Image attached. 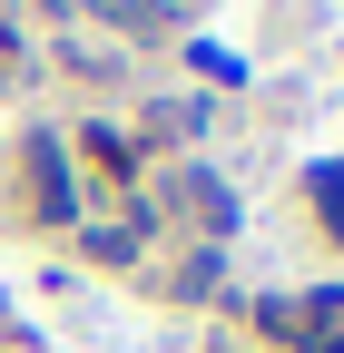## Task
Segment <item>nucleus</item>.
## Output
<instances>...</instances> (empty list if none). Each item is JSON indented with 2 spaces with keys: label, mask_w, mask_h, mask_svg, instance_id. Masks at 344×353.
Instances as JSON below:
<instances>
[{
  "label": "nucleus",
  "mask_w": 344,
  "mask_h": 353,
  "mask_svg": "<svg viewBox=\"0 0 344 353\" xmlns=\"http://www.w3.org/2000/svg\"><path fill=\"white\" fill-rule=\"evenodd\" d=\"M295 343H305V353H344V285L295 294Z\"/></svg>",
  "instance_id": "nucleus-1"
},
{
  "label": "nucleus",
  "mask_w": 344,
  "mask_h": 353,
  "mask_svg": "<svg viewBox=\"0 0 344 353\" xmlns=\"http://www.w3.org/2000/svg\"><path fill=\"white\" fill-rule=\"evenodd\" d=\"M30 167H39V216H79V187H69V167H59V138H30Z\"/></svg>",
  "instance_id": "nucleus-2"
},
{
  "label": "nucleus",
  "mask_w": 344,
  "mask_h": 353,
  "mask_svg": "<svg viewBox=\"0 0 344 353\" xmlns=\"http://www.w3.org/2000/svg\"><path fill=\"white\" fill-rule=\"evenodd\" d=\"M187 206H197V226H207V236H236V196H227L207 167H187Z\"/></svg>",
  "instance_id": "nucleus-3"
},
{
  "label": "nucleus",
  "mask_w": 344,
  "mask_h": 353,
  "mask_svg": "<svg viewBox=\"0 0 344 353\" xmlns=\"http://www.w3.org/2000/svg\"><path fill=\"white\" fill-rule=\"evenodd\" d=\"M305 196H315V216H325V226H334V245H344V157L305 167Z\"/></svg>",
  "instance_id": "nucleus-4"
},
{
  "label": "nucleus",
  "mask_w": 344,
  "mask_h": 353,
  "mask_svg": "<svg viewBox=\"0 0 344 353\" xmlns=\"http://www.w3.org/2000/svg\"><path fill=\"white\" fill-rule=\"evenodd\" d=\"M99 10H108L118 30H138V39H157V30H178V10H167V0H99Z\"/></svg>",
  "instance_id": "nucleus-5"
},
{
  "label": "nucleus",
  "mask_w": 344,
  "mask_h": 353,
  "mask_svg": "<svg viewBox=\"0 0 344 353\" xmlns=\"http://www.w3.org/2000/svg\"><path fill=\"white\" fill-rule=\"evenodd\" d=\"M79 148H89V157H99L108 176H138V148H128L118 128H79Z\"/></svg>",
  "instance_id": "nucleus-6"
},
{
  "label": "nucleus",
  "mask_w": 344,
  "mask_h": 353,
  "mask_svg": "<svg viewBox=\"0 0 344 353\" xmlns=\"http://www.w3.org/2000/svg\"><path fill=\"white\" fill-rule=\"evenodd\" d=\"M207 128V108L197 99H167V108H148V138H197Z\"/></svg>",
  "instance_id": "nucleus-7"
}]
</instances>
